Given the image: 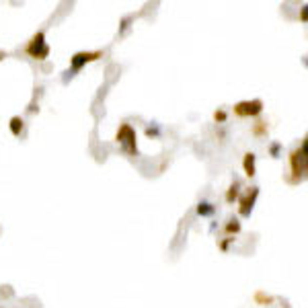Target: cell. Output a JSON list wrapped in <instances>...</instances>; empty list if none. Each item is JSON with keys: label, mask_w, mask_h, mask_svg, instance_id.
<instances>
[{"label": "cell", "mask_w": 308, "mask_h": 308, "mask_svg": "<svg viewBox=\"0 0 308 308\" xmlns=\"http://www.w3.org/2000/svg\"><path fill=\"white\" fill-rule=\"evenodd\" d=\"M306 138H302V142L298 148H294L292 154H290V173L292 177H287L290 183H300L304 181L306 177V168H308V158H306Z\"/></svg>", "instance_id": "1"}, {"label": "cell", "mask_w": 308, "mask_h": 308, "mask_svg": "<svg viewBox=\"0 0 308 308\" xmlns=\"http://www.w3.org/2000/svg\"><path fill=\"white\" fill-rule=\"evenodd\" d=\"M115 142L122 148V152H125L127 156H138V134L132 127V123H122L117 127Z\"/></svg>", "instance_id": "2"}, {"label": "cell", "mask_w": 308, "mask_h": 308, "mask_svg": "<svg viewBox=\"0 0 308 308\" xmlns=\"http://www.w3.org/2000/svg\"><path fill=\"white\" fill-rule=\"evenodd\" d=\"M103 58V52H76L72 58H70V68L64 72V82L68 81H72V78L82 70V68L86 64H91V62H97V60H101Z\"/></svg>", "instance_id": "3"}, {"label": "cell", "mask_w": 308, "mask_h": 308, "mask_svg": "<svg viewBox=\"0 0 308 308\" xmlns=\"http://www.w3.org/2000/svg\"><path fill=\"white\" fill-rule=\"evenodd\" d=\"M27 56H31L37 62H43V60L49 58V45L45 41V31H37L25 45Z\"/></svg>", "instance_id": "4"}, {"label": "cell", "mask_w": 308, "mask_h": 308, "mask_svg": "<svg viewBox=\"0 0 308 308\" xmlns=\"http://www.w3.org/2000/svg\"><path fill=\"white\" fill-rule=\"evenodd\" d=\"M257 197H259V187L253 185L249 187L246 191H243L238 195V216L241 218H251L253 210H255V204H257Z\"/></svg>", "instance_id": "5"}, {"label": "cell", "mask_w": 308, "mask_h": 308, "mask_svg": "<svg viewBox=\"0 0 308 308\" xmlns=\"http://www.w3.org/2000/svg\"><path fill=\"white\" fill-rule=\"evenodd\" d=\"M234 115L236 117H259L263 113V101L261 99H249V101H241V103H236L234 105Z\"/></svg>", "instance_id": "6"}, {"label": "cell", "mask_w": 308, "mask_h": 308, "mask_svg": "<svg viewBox=\"0 0 308 308\" xmlns=\"http://www.w3.org/2000/svg\"><path fill=\"white\" fill-rule=\"evenodd\" d=\"M243 168H245V175L253 179L257 175V154L255 152H246L243 158Z\"/></svg>", "instance_id": "7"}, {"label": "cell", "mask_w": 308, "mask_h": 308, "mask_svg": "<svg viewBox=\"0 0 308 308\" xmlns=\"http://www.w3.org/2000/svg\"><path fill=\"white\" fill-rule=\"evenodd\" d=\"M195 214L202 216V218H212L216 214V205L212 202H207V200H202L195 205Z\"/></svg>", "instance_id": "8"}, {"label": "cell", "mask_w": 308, "mask_h": 308, "mask_svg": "<svg viewBox=\"0 0 308 308\" xmlns=\"http://www.w3.org/2000/svg\"><path fill=\"white\" fill-rule=\"evenodd\" d=\"M241 230H243V224H241V220H238V216L228 218L226 224H224V232H226L228 236H236Z\"/></svg>", "instance_id": "9"}, {"label": "cell", "mask_w": 308, "mask_h": 308, "mask_svg": "<svg viewBox=\"0 0 308 308\" xmlns=\"http://www.w3.org/2000/svg\"><path fill=\"white\" fill-rule=\"evenodd\" d=\"M238 195H241V183H238V179H234V181L230 183V187H228L224 200H226V204H234L238 200Z\"/></svg>", "instance_id": "10"}, {"label": "cell", "mask_w": 308, "mask_h": 308, "mask_svg": "<svg viewBox=\"0 0 308 308\" xmlns=\"http://www.w3.org/2000/svg\"><path fill=\"white\" fill-rule=\"evenodd\" d=\"M8 127H11V134L15 138H19L23 134V127H25V122H23V117L21 115H15L11 117V122H8Z\"/></svg>", "instance_id": "11"}, {"label": "cell", "mask_w": 308, "mask_h": 308, "mask_svg": "<svg viewBox=\"0 0 308 308\" xmlns=\"http://www.w3.org/2000/svg\"><path fill=\"white\" fill-rule=\"evenodd\" d=\"M267 150H269V156H271V158H282V150H284V146H282V142L273 140L269 146H267Z\"/></svg>", "instance_id": "12"}, {"label": "cell", "mask_w": 308, "mask_h": 308, "mask_svg": "<svg viewBox=\"0 0 308 308\" xmlns=\"http://www.w3.org/2000/svg\"><path fill=\"white\" fill-rule=\"evenodd\" d=\"M265 134H267V123H265V122H257V123L253 125V136L261 138V136H265Z\"/></svg>", "instance_id": "13"}, {"label": "cell", "mask_w": 308, "mask_h": 308, "mask_svg": "<svg viewBox=\"0 0 308 308\" xmlns=\"http://www.w3.org/2000/svg\"><path fill=\"white\" fill-rule=\"evenodd\" d=\"M146 136L148 138H158V136H161V125H158V123L146 125Z\"/></svg>", "instance_id": "14"}, {"label": "cell", "mask_w": 308, "mask_h": 308, "mask_svg": "<svg viewBox=\"0 0 308 308\" xmlns=\"http://www.w3.org/2000/svg\"><path fill=\"white\" fill-rule=\"evenodd\" d=\"M232 243H234V236H226V238H222V241L218 243V249H220L222 253H228V249H230Z\"/></svg>", "instance_id": "15"}, {"label": "cell", "mask_w": 308, "mask_h": 308, "mask_svg": "<svg viewBox=\"0 0 308 308\" xmlns=\"http://www.w3.org/2000/svg\"><path fill=\"white\" fill-rule=\"evenodd\" d=\"M226 119H228V113L224 111V109H216V111H214V122L216 123H226Z\"/></svg>", "instance_id": "16"}, {"label": "cell", "mask_w": 308, "mask_h": 308, "mask_svg": "<svg viewBox=\"0 0 308 308\" xmlns=\"http://www.w3.org/2000/svg\"><path fill=\"white\" fill-rule=\"evenodd\" d=\"M255 300H257V302H265V304H269V302H273V298H271V296H265L263 292H257V294H255Z\"/></svg>", "instance_id": "17"}, {"label": "cell", "mask_w": 308, "mask_h": 308, "mask_svg": "<svg viewBox=\"0 0 308 308\" xmlns=\"http://www.w3.org/2000/svg\"><path fill=\"white\" fill-rule=\"evenodd\" d=\"M6 58V54H2V52H0V62H2V60Z\"/></svg>", "instance_id": "18"}]
</instances>
